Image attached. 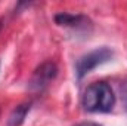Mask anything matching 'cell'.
<instances>
[{"instance_id": "1", "label": "cell", "mask_w": 127, "mask_h": 126, "mask_svg": "<svg viewBox=\"0 0 127 126\" xmlns=\"http://www.w3.org/2000/svg\"><path fill=\"white\" fill-rule=\"evenodd\" d=\"M115 104V95L111 86L105 82H95L89 85L83 94L81 105L90 113H108Z\"/></svg>"}, {"instance_id": "4", "label": "cell", "mask_w": 127, "mask_h": 126, "mask_svg": "<svg viewBox=\"0 0 127 126\" xmlns=\"http://www.w3.org/2000/svg\"><path fill=\"white\" fill-rule=\"evenodd\" d=\"M55 22L61 27H71V28H78L81 25H86L89 21V18H86L84 15H72V13H58L55 16Z\"/></svg>"}, {"instance_id": "6", "label": "cell", "mask_w": 127, "mask_h": 126, "mask_svg": "<svg viewBox=\"0 0 127 126\" xmlns=\"http://www.w3.org/2000/svg\"><path fill=\"white\" fill-rule=\"evenodd\" d=\"M75 126H102V125L95 123V122H81V123H78V125H75Z\"/></svg>"}, {"instance_id": "5", "label": "cell", "mask_w": 127, "mask_h": 126, "mask_svg": "<svg viewBox=\"0 0 127 126\" xmlns=\"http://www.w3.org/2000/svg\"><path fill=\"white\" fill-rule=\"evenodd\" d=\"M30 108H31L30 102H24V104H19L18 107H15L7 117V126H21L24 123L27 114L30 113Z\"/></svg>"}, {"instance_id": "3", "label": "cell", "mask_w": 127, "mask_h": 126, "mask_svg": "<svg viewBox=\"0 0 127 126\" xmlns=\"http://www.w3.org/2000/svg\"><path fill=\"white\" fill-rule=\"evenodd\" d=\"M58 76V67L53 61H44L40 64L31 76L30 80V89L31 91H43L50 82L55 80V77Z\"/></svg>"}, {"instance_id": "2", "label": "cell", "mask_w": 127, "mask_h": 126, "mask_svg": "<svg viewBox=\"0 0 127 126\" xmlns=\"http://www.w3.org/2000/svg\"><path fill=\"white\" fill-rule=\"evenodd\" d=\"M112 57H114V51L106 48V46L96 48L93 51L81 55L77 60V64H75V76H77V79L81 80L92 70H95L97 65H102V64L108 63Z\"/></svg>"}]
</instances>
